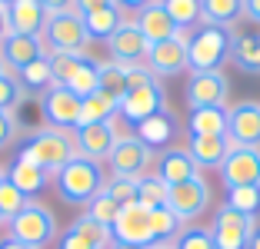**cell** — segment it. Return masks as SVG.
I'll list each match as a JSON object with an SVG mask.
<instances>
[{
    "label": "cell",
    "mask_w": 260,
    "mask_h": 249,
    "mask_svg": "<svg viewBox=\"0 0 260 249\" xmlns=\"http://www.w3.org/2000/svg\"><path fill=\"white\" fill-rule=\"evenodd\" d=\"M17 156L37 163L40 170H47L50 176H57L70 159L77 156V140L70 130H57V127H37L30 133H23L20 140V153Z\"/></svg>",
    "instance_id": "cell-1"
},
{
    "label": "cell",
    "mask_w": 260,
    "mask_h": 249,
    "mask_svg": "<svg viewBox=\"0 0 260 249\" xmlns=\"http://www.w3.org/2000/svg\"><path fill=\"white\" fill-rule=\"evenodd\" d=\"M167 110V90L164 83L147 70V63L130 67V80H127V93L120 100V120L130 123V130L137 127L140 120Z\"/></svg>",
    "instance_id": "cell-2"
},
{
    "label": "cell",
    "mask_w": 260,
    "mask_h": 249,
    "mask_svg": "<svg viewBox=\"0 0 260 249\" xmlns=\"http://www.w3.org/2000/svg\"><path fill=\"white\" fill-rule=\"evenodd\" d=\"M104 180H107V176H104L100 163H93V159H87V156H74L60 173L54 176V189L67 206H87L100 189H104Z\"/></svg>",
    "instance_id": "cell-3"
},
{
    "label": "cell",
    "mask_w": 260,
    "mask_h": 249,
    "mask_svg": "<svg viewBox=\"0 0 260 249\" xmlns=\"http://www.w3.org/2000/svg\"><path fill=\"white\" fill-rule=\"evenodd\" d=\"M234 50V30L227 27H214V23H200L190 30L187 40V60H190V73L200 70H223Z\"/></svg>",
    "instance_id": "cell-4"
},
{
    "label": "cell",
    "mask_w": 260,
    "mask_h": 249,
    "mask_svg": "<svg viewBox=\"0 0 260 249\" xmlns=\"http://www.w3.org/2000/svg\"><path fill=\"white\" fill-rule=\"evenodd\" d=\"M50 57V73L54 83L74 90L84 100L100 90V60L90 53H47Z\"/></svg>",
    "instance_id": "cell-5"
},
{
    "label": "cell",
    "mask_w": 260,
    "mask_h": 249,
    "mask_svg": "<svg viewBox=\"0 0 260 249\" xmlns=\"http://www.w3.org/2000/svg\"><path fill=\"white\" fill-rule=\"evenodd\" d=\"M7 229H10L7 236L20 239L23 246L44 249V246H50V242L57 239V216L40 203H27V210H23L20 216L10 219Z\"/></svg>",
    "instance_id": "cell-6"
},
{
    "label": "cell",
    "mask_w": 260,
    "mask_h": 249,
    "mask_svg": "<svg viewBox=\"0 0 260 249\" xmlns=\"http://www.w3.org/2000/svg\"><path fill=\"white\" fill-rule=\"evenodd\" d=\"M40 40L50 53H87L90 33L84 27V17L74 10V14H50Z\"/></svg>",
    "instance_id": "cell-7"
},
{
    "label": "cell",
    "mask_w": 260,
    "mask_h": 249,
    "mask_svg": "<svg viewBox=\"0 0 260 249\" xmlns=\"http://www.w3.org/2000/svg\"><path fill=\"white\" fill-rule=\"evenodd\" d=\"M80 110H84V100L77 97L74 90L54 83L50 90L40 93V116H44V127H57V130H70L74 133L80 127Z\"/></svg>",
    "instance_id": "cell-8"
},
{
    "label": "cell",
    "mask_w": 260,
    "mask_h": 249,
    "mask_svg": "<svg viewBox=\"0 0 260 249\" xmlns=\"http://www.w3.org/2000/svg\"><path fill=\"white\" fill-rule=\"evenodd\" d=\"M123 136L120 130V116L114 120H100V123H84V127L74 130V140H77V156H87L93 163H104L110 159L117 140Z\"/></svg>",
    "instance_id": "cell-9"
},
{
    "label": "cell",
    "mask_w": 260,
    "mask_h": 249,
    "mask_svg": "<svg viewBox=\"0 0 260 249\" xmlns=\"http://www.w3.org/2000/svg\"><path fill=\"white\" fill-rule=\"evenodd\" d=\"M257 226V219L244 216V213L230 210L227 203H220L214 210V219H210V239H214V249H247L250 242V233Z\"/></svg>",
    "instance_id": "cell-10"
},
{
    "label": "cell",
    "mask_w": 260,
    "mask_h": 249,
    "mask_svg": "<svg viewBox=\"0 0 260 249\" xmlns=\"http://www.w3.org/2000/svg\"><path fill=\"white\" fill-rule=\"evenodd\" d=\"M110 173L114 176H127V180H140V176L150 173L153 166V150L147 143H140L137 136H134V130L130 133H123L120 140H117L114 153H110L107 159Z\"/></svg>",
    "instance_id": "cell-11"
},
{
    "label": "cell",
    "mask_w": 260,
    "mask_h": 249,
    "mask_svg": "<svg viewBox=\"0 0 260 249\" xmlns=\"http://www.w3.org/2000/svg\"><path fill=\"white\" fill-rule=\"evenodd\" d=\"M187 40H190V30H177L170 40L150 44L147 70H150L157 80H167V76H177V73H184V70H190V60H187Z\"/></svg>",
    "instance_id": "cell-12"
},
{
    "label": "cell",
    "mask_w": 260,
    "mask_h": 249,
    "mask_svg": "<svg viewBox=\"0 0 260 249\" xmlns=\"http://www.w3.org/2000/svg\"><path fill=\"white\" fill-rule=\"evenodd\" d=\"M167 206L180 223H197L210 210V186H207V180L204 176H193V180H184V183H177V186H170Z\"/></svg>",
    "instance_id": "cell-13"
},
{
    "label": "cell",
    "mask_w": 260,
    "mask_h": 249,
    "mask_svg": "<svg viewBox=\"0 0 260 249\" xmlns=\"http://www.w3.org/2000/svg\"><path fill=\"white\" fill-rule=\"evenodd\" d=\"M114 242H127V246H140L150 249L157 246V236H153V223H150V210L140 203H130L117 213L114 226H110Z\"/></svg>",
    "instance_id": "cell-14"
},
{
    "label": "cell",
    "mask_w": 260,
    "mask_h": 249,
    "mask_svg": "<svg viewBox=\"0 0 260 249\" xmlns=\"http://www.w3.org/2000/svg\"><path fill=\"white\" fill-rule=\"evenodd\" d=\"M107 53L114 63H123V67H140L147 63V53H150V40L144 37V30L137 27L134 17H123V23L110 33L107 40Z\"/></svg>",
    "instance_id": "cell-15"
},
{
    "label": "cell",
    "mask_w": 260,
    "mask_h": 249,
    "mask_svg": "<svg viewBox=\"0 0 260 249\" xmlns=\"http://www.w3.org/2000/svg\"><path fill=\"white\" fill-rule=\"evenodd\" d=\"M184 97L190 110H200V106H227L230 100V80L223 70H200V73H190L184 87Z\"/></svg>",
    "instance_id": "cell-16"
},
{
    "label": "cell",
    "mask_w": 260,
    "mask_h": 249,
    "mask_svg": "<svg viewBox=\"0 0 260 249\" xmlns=\"http://www.w3.org/2000/svg\"><path fill=\"white\" fill-rule=\"evenodd\" d=\"M220 180L227 189L260 186V146H230L220 163Z\"/></svg>",
    "instance_id": "cell-17"
},
{
    "label": "cell",
    "mask_w": 260,
    "mask_h": 249,
    "mask_svg": "<svg viewBox=\"0 0 260 249\" xmlns=\"http://www.w3.org/2000/svg\"><path fill=\"white\" fill-rule=\"evenodd\" d=\"M227 140L230 146H260V103L240 100L227 106Z\"/></svg>",
    "instance_id": "cell-18"
},
{
    "label": "cell",
    "mask_w": 260,
    "mask_h": 249,
    "mask_svg": "<svg viewBox=\"0 0 260 249\" xmlns=\"http://www.w3.org/2000/svg\"><path fill=\"white\" fill-rule=\"evenodd\" d=\"M134 136H137L140 143H147L153 153H164L177 143V136H180V120L174 116V110H160V113L147 116L134 127Z\"/></svg>",
    "instance_id": "cell-19"
},
{
    "label": "cell",
    "mask_w": 260,
    "mask_h": 249,
    "mask_svg": "<svg viewBox=\"0 0 260 249\" xmlns=\"http://www.w3.org/2000/svg\"><path fill=\"white\" fill-rule=\"evenodd\" d=\"M114 236H110V226L104 223H93L90 216H77L67 229L57 239V249H110Z\"/></svg>",
    "instance_id": "cell-20"
},
{
    "label": "cell",
    "mask_w": 260,
    "mask_h": 249,
    "mask_svg": "<svg viewBox=\"0 0 260 249\" xmlns=\"http://www.w3.org/2000/svg\"><path fill=\"white\" fill-rule=\"evenodd\" d=\"M7 20H10V33H23V37H40L50 20L47 7L40 0H10L7 4Z\"/></svg>",
    "instance_id": "cell-21"
},
{
    "label": "cell",
    "mask_w": 260,
    "mask_h": 249,
    "mask_svg": "<svg viewBox=\"0 0 260 249\" xmlns=\"http://www.w3.org/2000/svg\"><path fill=\"white\" fill-rule=\"evenodd\" d=\"M0 57L7 63L10 73H20L23 67H30L34 60L47 57V47L40 37H23V33H10L4 44H0Z\"/></svg>",
    "instance_id": "cell-22"
},
{
    "label": "cell",
    "mask_w": 260,
    "mask_h": 249,
    "mask_svg": "<svg viewBox=\"0 0 260 249\" xmlns=\"http://www.w3.org/2000/svg\"><path fill=\"white\" fill-rule=\"evenodd\" d=\"M153 173L160 176L167 186H177V183L200 176V170H197V163L190 159L187 146H170V150H164L160 156H157V170H153Z\"/></svg>",
    "instance_id": "cell-23"
},
{
    "label": "cell",
    "mask_w": 260,
    "mask_h": 249,
    "mask_svg": "<svg viewBox=\"0 0 260 249\" xmlns=\"http://www.w3.org/2000/svg\"><path fill=\"white\" fill-rule=\"evenodd\" d=\"M7 180L14 183L17 189H20L23 196H40L47 186H50V180L54 176L47 173V170H40L37 163H30V159H23V156H14V163L7 166Z\"/></svg>",
    "instance_id": "cell-24"
},
{
    "label": "cell",
    "mask_w": 260,
    "mask_h": 249,
    "mask_svg": "<svg viewBox=\"0 0 260 249\" xmlns=\"http://www.w3.org/2000/svg\"><path fill=\"white\" fill-rule=\"evenodd\" d=\"M187 153L197 163V170H220L223 156L230 153V140L227 136H190Z\"/></svg>",
    "instance_id": "cell-25"
},
{
    "label": "cell",
    "mask_w": 260,
    "mask_h": 249,
    "mask_svg": "<svg viewBox=\"0 0 260 249\" xmlns=\"http://www.w3.org/2000/svg\"><path fill=\"white\" fill-rule=\"evenodd\" d=\"M137 27L144 30V37L150 40V44H160V40H170L177 33V23L170 20V14L164 10V4L160 0H153V4H147L144 10H140L137 17Z\"/></svg>",
    "instance_id": "cell-26"
},
{
    "label": "cell",
    "mask_w": 260,
    "mask_h": 249,
    "mask_svg": "<svg viewBox=\"0 0 260 249\" xmlns=\"http://www.w3.org/2000/svg\"><path fill=\"white\" fill-rule=\"evenodd\" d=\"M190 136H227V106H200L187 113Z\"/></svg>",
    "instance_id": "cell-27"
},
{
    "label": "cell",
    "mask_w": 260,
    "mask_h": 249,
    "mask_svg": "<svg viewBox=\"0 0 260 249\" xmlns=\"http://www.w3.org/2000/svg\"><path fill=\"white\" fill-rule=\"evenodd\" d=\"M80 17H84V27H87V33H90V40H104V44H107L110 33L123 23L127 14H123L117 4H110V7H100V10H87V14H80Z\"/></svg>",
    "instance_id": "cell-28"
},
{
    "label": "cell",
    "mask_w": 260,
    "mask_h": 249,
    "mask_svg": "<svg viewBox=\"0 0 260 249\" xmlns=\"http://www.w3.org/2000/svg\"><path fill=\"white\" fill-rule=\"evenodd\" d=\"M230 60L237 63L240 73H260V33H253V30L234 33Z\"/></svg>",
    "instance_id": "cell-29"
},
{
    "label": "cell",
    "mask_w": 260,
    "mask_h": 249,
    "mask_svg": "<svg viewBox=\"0 0 260 249\" xmlns=\"http://www.w3.org/2000/svg\"><path fill=\"white\" fill-rule=\"evenodd\" d=\"M240 17H244V0H200V23L230 30Z\"/></svg>",
    "instance_id": "cell-30"
},
{
    "label": "cell",
    "mask_w": 260,
    "mask_h": 249,
    "mask_svg": "<svg viewBox=\"0 0 260 249\" xmlns=\"http://www.w3.org/2000/svg\"><path fill=\"white\" fill-rule=\"evenodd\" d=\"M120 116V100L110 97V93L97 90L90 97H84V110H80V127L84 123H100V120H114Z\"/></svg>",
    "instance_id": "cell-31"
},
{
    "label": "cell",
    "mask_w": 260,
    "mask_h": 249,
    "mask_svg": "<svg viewBox=\"0 0 260 249\" xmlns=\"http://www.w3.org/2000/svg\"><path fill=\"white\" fill-rule=\"evenodd\" d=\"M17 80H20V87L27 93H44L54 87V73H50V57H40V60H34L30 67H23L20 73H17Z\"/></svg>",
    "instance_id": "cell-32"
},
{
    "label": "cell",
    "mask_w": 260,
    "mask_h": 249,
    "mask_svg": "<svg viewBox=\"0 0 260 249\" xmlns=\"http://www.w3.org/2000/svg\"><path fill=\"white\" fill-rule=\"evenodd\" d=\"M167 193H170V186L157 173H147V176L137 180V203L147 206V210H160V206H167Z\"/></svg>",
    "instance_id": "cell-33"
},
{
    "label": "cell",
    "mask_w": 260,
    "mask_h": 249,
    "mask_svg": "<svg viewBox=\"0 0 260 249\" xmlns=\"http://www.w3.org/2000/svg\"><path fill=\"white\" fill-rule=\"evenodd\" d=\"M177 30H193L200 27V0H160Z\"/></svg>",
    "instance_id": "cell-34"
},
{
    "label": "cell",
    "mask_w": 260,
    "mask_h": 249,
    "mask_svg": "<svg viewBox=\"0 0 260 249\" xmlns=\"http://www.w3.org/2000/svg\"><path fill=\"white\" fill-rule=\"evenodd\" d=\"M127 80H130V67H123V63H100V90L110 93V97L123 100V93H127Z\"/></svg>",
    "instance_id": "cell-35"
},
{
    "label": "cell",
    "mask_w": 260,
    "mask_h": 249,
    "mask_svg": "<svg viewBox=\"0 0 260 249\" xmlns=\"http://www.w3.org/2000/svg\"><path fill=\"white\" fill-rule=\"evenodd\" d=\"M27 203H34V199L23 196L20 189L4 176V183H0V223H10L14 216H20V213L27 210Z\"/></svg>",
    "instance_id": "cell-36"
},
{
    "label": "cell",
    "mask_w": 260,
    "mask_h": 249,
    "mask_svg": "<svg viewBox=\"0 0 260 249\" xmlns=\"http://www.w3.org/2000/svg\"><path fill=\"white\" fill-rule=\"evenodd\" d=\"M223 203H227L230 210L257 219V213H260V186H234V189H227V199H223Z\"/></svg>",
    "instance_id": "cell-37"
},
{
    "label": "cell",
    "mask_w": 260,
    "mask_h": 249,
    "mask_svg": "<svg viewBox=\"0 0 260 249\" xmlns=\"http://www.w3.org/2000/svg\"><path fill=\"white\" fill-rule=\"evenodd\" d=\"M150 223H153V236L157 242H174L177 233L184 229V223L170 213V206H160V210H150Z\"/></svg>",
    "instance_id": "cell-38"
},
{
    "label": "cell",
    "mask_w": 260,
    "mask_h": 249,
    "mask_svg": "<svg viewBox=\"0 0 260 249\" xmlns=\"http://www.w3.org/2000/svg\"><path fill=\"white\" fill-rule=\"evenodd\" d=\"M23 100H27V90L20 87L17 73L7 70V73L0 76V110H4V113H17Z\"/></svg>",
    "instance_id": "cell-39"
},
{
    "label": "cell",
    "mask_w": 260,
    "mask_h": 249,
    "mask_svg": "<svg viewBox=\"0 0 260 249\" xmlns=\"http://www.w3.org/2000/svg\"><path fill=\"white\" fill-rule=\"evenodd\" d=\"M104 193L123 210V206L137 203V180H127V176H114L110 173L107 180H104Z\"/></svg>",
    "instance_id": "cell-40"
},
{
    "label": "cell",
    "mask_w": 260,
    "mask_h": 249,
    "mask_svg": "<svg viewBox=\"0 0 260 249\" xmlns=\"http://www.w3.org/2000/svg\"><path fill=\"white\" fill-rule=\"evenodd\" d=\"M117 213H120V206L114 203V199L100 189L97 196L90 199V203L84 206V216H90L93 223H104V226H114V219H117Z\"/></svg>",
    "instance_id": "cell-41"
},
{
    "label": "cell",
    "mask_w": 260,
    "mask_h": 249,
    "mask_svg": "<svg viewBox=\"0 0 260 249\" xmlns=\"http://www.w3.org/2000/svg\"><path fill=\"white\" fill-rule=\"evenodd\" d=\"M174 249H214L210 229L207 226H184L174 239Z\"/></svg>",
    "instance_id": "cell-42"
},
{
    "label": "cell",
    "mask_w": 260,
    "mask_h": 249,
    "mask_svg": "<svg viewBox=\"0 0 260 249\" xmlns=\"http://www.w3.org/2000/svg\"><path fill=\"white\" fill-rule=\"evenodd\" d=\"M20 136V123H17V113H4L0 110V150H7Z\"/></svg>",
    "instance_id": "cell-43"
},
{
    "label": "cell",
    "mask_w": 260,
    "mask_h": 249,
    "mask_svg": "<svg viewBox=\"0 0 260 249\" xmlns=\"http://www.w3.org/2000/svg\"><path fill=\"white\" fill-rule=\"evenodd\" d=\"M47 7V14H74L77 10V0H40Z\"/></svg>",
    "instance_id": "cell-44"
},
{
    "label": "cell",
    "mask_w": 260,
    "mask_h": 249,
    "mask_svg": "<svg viewBox=\"0 0 260 249\" xmlns=\"http://www.w3.org/2000/svg\"><path fill=\"white\" fill-rule=\"evenodd\" d=\"M114 4H117V7L123 10V14H130V17H137L140 10L147 7V4H153V0H114Z\"/></svg>",
    "instance_id": "cell-45"
},
{
    "label": "cell",
    "mask_w": 260,
    "mask_h": 249,
    "mask_svg": "<svg viewBox=\"0 0 260 249\" xmlns=\"http://www.w3.org/2000/svg\"><path fill=\"white\" fill-rule=\"evenodd\" d=\"M114 0H77V14H87V10H100V7H110Z\"/></svg>",
    "instance_id": "cell-46"
},
{
    "label": "cell",
    "mask_w": 260,
    "mask_h": 249,
    "mask_svg": "<svg viewBox=\"0 0 260 249\" xmlns=\"http://www.w3.org/2000/svg\"><path fill=\"white\" fill-rule=\"evenodd\" d=\"M244 17L253 23H260V0H244Z\"/></svg>",
    "instance_id": "cell-47"
},
{
    "label": "cell",
    "mask_w": 260,
    "mask_h": 249,
    "mask_svg": "<svg viewBox=\"0 0 260 249\" xmlns=\"http://www.w3.org/2000/svg\"><path fill=\"white\" fill-rule=\"evenodd\" d=\"M10 37V20H7V7H0V44Z\"/></svg>",
    "instance_id": "cell-48"
},
{
    "label": "cell",
    "mask_w": 260,
    "mask_h": 249,
    "mask_svg": "<svg viewBox=\"0 0 260 249\" xmlns=\"http://www.w3.org/2000/svg\"><path fill=\"white\" fill-rule=\"evenodd\" d=\"M0 249H30V246H23V242L14 239V236H4V239H0Z\"/></svg>",
    "instance_id": "cell-49"
},
{
    "label": "cell",
    "mask_w": 260,
    "mask_h": 249,
    "mask_svg": "<svg viewBox=\"0 0 260 249\" xmlns=\"http://www.w3.org/2000/svg\"><path fill=\"white\" fill-rule=\"evenodd\" d=\"M247 249H260V226H253V233H250V242H247Z\"/></svg>",
    "instance_id": "cell-50"
},
{
    "label": "cell",
    "mask_w": 260,
    "mask_h": 249,
    "mask_svg": "<svg viewBox=\"0 0 260 249\" xmlns=\"http://www.w3.org/2000/svg\"><path fill=\"white\" fill-rule=\"evenodd\" d=\"M110 249H140V246H127V242H110Z\"/></svg>",
    "instance_id": "cell-51"
},
{
    "label": "cell",
    "mask_w": 260,
    "mask_h": 249,
    "mask_svg": "<svg viewBox=\"0 0 260 249\" xmlns=\"http://www.w3.org/2000/svg\"><path fill=\"white\" fill-rule=\"evenodd\" d=\"M150 249H174V242H157V246H150Z\"/></svg>",
    "instance_id": "cell-52"
},
{
    "label": "cell",
    "mask_w": 260,
    "mask_h": 249,
    "mask_svg": "<svg viewBox=\"0 0 260 249\" xmlns=\"http://www.w3.org/2000/svg\"><path fill=\"white\" fill-rule=\"evenodd\" d=\"M7 73V63H4V57H0V76Z\"/></svg>",
    "instance_id": "cell-53"
},
{
    "label": "cell",
    "mask_w": 260,
    "mask_h": 249,
    "mask_svg": "<svg viewBox=\"0 0 260 249\" xmlns=\"http://www.w3.org/2000/svg\"><path fill=\"white\" fill-rule=\"evenodd\" d=\"M4 176H7V166H0V183H4Z\"/></svg>",
    "instance_id": "cell-54"
},
{
    "label": "cell",
    "mask_w": 260,
    "mask_h": 249,
    "mask_svg": "<svg viewBox=\"0 0 260 249\" xmlns=\"http://www.w3.org/2000/svg\"><path fill=\"white\" fill-rule=\"evenodd\" d=\"M7 4H10V0H0V7H7Z\"/></svg>",
    "instance_id": "cell-55"
}]
</instances>
